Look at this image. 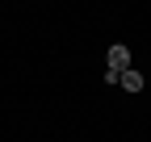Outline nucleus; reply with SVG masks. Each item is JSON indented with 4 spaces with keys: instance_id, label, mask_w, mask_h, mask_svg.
<instances>
[{
    "instance_id": "f257e3e1",
    "label": "nucleus",
    "mask_w": 151,
    "mask_h": 142,
    "mask_svg": "<svg viewBox=\"0 0 151 142\" xmlns=\"http://www.w3.org/2000/svg\"><path fill=\"white\" fill-rule=\"evenodd\" d=\"M109 71H113V75L130 71V50L126 46H109Z\"/></svg>"
},
{
    "instance_id": "f03ea898",
    "label": "nucleus",
    "mask_w": 151,
    "mask_h": 142,
    "mask_svg": "<svg viewBox=\"0 0 151 142\" xmlns=\"http://www.w3.org/2000/svg\"><path fill=\"white\" fill-rule=\"evenodd\" d=\"M118 84H122V88H130V92H139V88H143V75L130 67V71H122V80H118Z\"/></svg>"
}]
</instances>
